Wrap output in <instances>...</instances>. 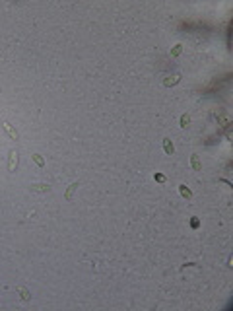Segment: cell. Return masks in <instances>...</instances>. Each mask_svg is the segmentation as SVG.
<instances>
[{"label":"cell","mask_w":233,"mask_h":311,"mask_svg":"<svg viewBox=\"0 0 233 311\" xmlns=\"http://www.w3.org/2000/svg\"><path fill=\"white\" fill-rule=\"evenodd\" d=\"M16 167H18V154L12 150L10 152V162H8V171H16Z\"/></svg>","instance_id":"1"},{"label":"cell","mask_w":233,"mask_h":311,"mask_svg":"<svg viewBox=\"0 0 233 311\" xmlns=\"http://www.w3.org/2000/svg\"><path fill=\"white\" fill-rule=\"evenodd\" d=\"M31 190L33 193H47V190H49V185H45V183H35V185H31Z\"/></svg>","instance_id":"2"},{"label":"cell","mask_w":233,"mask_h":311,"mask_svg":"<svg viewBox=\"0 0 233 311\" xmlns=\"http://www.w3.org/2000/svg\"><path fill=\"white\" fill-rule=\"evenodd\" d=\"M179 80H181V76H179V74H173V76H167V78L163 80V84H165V86H175Z\"/></svg>","instance_id":"3"},{"label":"cell","mask_w":233,"mask_h":311,"mask_svg":"<svg viewBox=\"0 0 233 311\" xmlns=\"http://www.w3.org/2000/svg\"><path fill=\"white\" fill-rule=\"evenodd\" d=\"M163 150H165V154H169V156H173V152H175V148H173V144H171L169 138L163 140Z\"/></svg>","instance_id":"4"},{"label":"cell","mask_w":233,"mask_h":311,"mask_svg":"<svg viewBox=\"0 0 233 311\" xmlns=\"http://www.w3.org/2000/svg\"><path fill=\"white\" fill-rule=\"evenodd\" d=\"M179 190H181V195H183V198H191L192 196V193H191V189L186 185H179Z\"/></svg>","instance_id":"5"},{"label":"cell","mask_w":233,"mask_h":311,"mask_svg":"<svg viewBox=\"0 0 233 311\" xmlns=\"http://www.w3.org/2000/svg\"><path fill=\"white\" fill-rule=\"evenodd\" d=\"M4 128H6V132L12 136V140H18V132L12 128V125H10V123H4Z\"/></svg>","instance_id":"6"},{"label":"cell","mask_w":233,"mask_h":311,"mask_svg":"<svg viewBox=\"0 0 233 311\" xmlns=\"http://www.w3.org/2000/svg\"><path fill=\"white\" fill-rule=\"evenodd\" d=\"M191 163H192V167H194L196 171H200V169H202V163H200V159H198V156H192Z\"/></svg>","instance_id":"7"},{"label":"cell","mask_w":233,"mask_h":311,"mask_svg":"<svg viewBox=\"0 0 233 311\" xmlns=\"http://www.w3.org/2000/svg\"><path fill=\"white\" fill-rule=\"evenodd\" d=\"M218 121H219V125H221V126H229V119H227V115H224V113H219Z\"/></svg>","instance_id":"8"},{"label":"cell","mask_w":233,"mask_h":311,"mask_svg":"<svg viewBox=\"0 0 233 311\" xmlns=\"http://www.w3.org/2000/svg\"><path fill=\"white\" fill-rule=\"evenodd\" d=\"M18 294H19V297H22L23 302H27V299H29V292L25 288H18Z\"/></svg>","instance_id":"9"},{"label":"cell","mask_w":233,"mask_h":311,"mask_svg":"<svg viewBox=\"0 0 233 311\" xmlns=\"http://www.w3.org/2000/svg\"><path fill=\"white\" fill-rule=\"evenodd\" d=\"M76 189H78V183H72V185H70V189H68V193H66V200L72 198V193H74Z\"/></svg>","instance_id":"10"},{"label":"cell","mask_w":233,"mask_h":311,"mask_svg":"<svg viewBox=\"0 0 233 311\" xmlns=\"http://www.w3.org/2000/svg\"><path fill=\"white\" fill-rule=\"evenodd\" d=\"M33 162L37 163L39 167H43V165H45V162H43V158H41V156H39V154H33Z\"/></svg>","instance_id":"11"},{"label":"cell","mask_w":233,"mask_h":311,"mask_svg":"<svg viewBox=\"0 0 233 311\" xmlns=\"http://www.w3.org/2000/svg\"><path fill=\"white\" fill-rule=\"evenodd\" d=\"M188 123H191V117L188 115H181V126H188Z\"/></svg>","instance_id":"12"},{"label":"cell","mask_w":233,"mask_h":311,"mask_svg":"<svg viewBox=\"0 0 233 311\" xmlns=\"http://www.w3.org/2000/svg\"><path fill=\"white\" fill-rule=\"evenodd\" d=\"M171 55H173V56H179V55H181V45H175V47H173Z\"/></svg>","instance_id":"13"},{"label":"cell","mask_w":233,"mask_h":311,"mask_svg":"<svg viewBox=\"0 0 233 311\" xmlns=\"http://www.w3.org/2000/svg\"><path fill=\"white\" fill-rule=\"evenodd\" d=\"M154 177H155V181H157V183H165V175H163V173H155Z\"/></svg>","instance_id":"14"},{"label":"cell","mask_w":233,"mask_h":311,"mask_svg":"<svg viewBox=\"0 0 233 311\" xmlns=\"http://www.w3.org/2000/svg\"><path fill=\"white\" fill-rule=\"evenodd\" d=\"M191 226H192V228H198V226H200V222H198V220L194 218V220H192V222H191Z\"/></svg>","instance_id":"15"}]
</instances>
